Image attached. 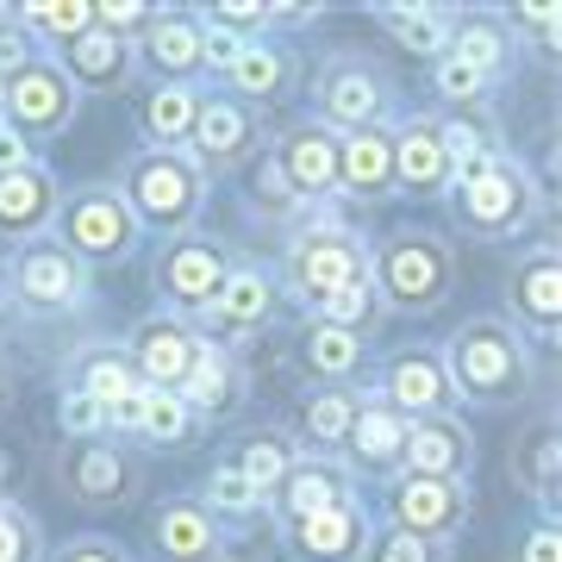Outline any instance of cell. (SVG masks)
Wrapping results in <instances>:
<instances>
[{
  "instance_id": "1",
  "label": "cell",
  "mask_w": 562,
  "mask_h": 562,
  "mask_svg": "<svg viewBox=\"0 0 562 562\" xmlns=\"http://www.w3.org/2000/svg\"><path fill=\"white\" fill-rule=\"evenodd\" d=\"M438 357H443L457 406H475V413H506V406L531 401V387H538V357L501 313L462 319L438 344Z\"/></svg>"
},
{
  "instance_id": "2",
  "label": "cell",
  "mask_w": 562,
  "mask_h": 562,
  "mask_svg": "<svg viewBox=\"0 0 562 562\" xmlns=\"http://www.w3.org/2000/svg\"><path fill=\"white\" fill-rule=\"evenodd\" d=\"M457 244L438 225H387L369 238V281L382 294L387 319H431L457 301Z\"/></svg>"
},
{
  "instance_id": "3",
  "label": "cell",
  "mask_w": 562,
  "mask_h": 562,
  "mask_svg": "<svg viewBox=\"0 0 562 562\" xmlns=\"http://www.w3.org/2000/svg\"><path fill=\"white\" fill-rule=\"evenodd\" d=\"M443 206H450V225H457L462 238H475V244H525L531 238V225L550 213V188L531 176V162L525 157L501 150L494 162H482V169H469V176L450 181Z\"/></svg>"
},
{
  "instance_id": "4",
  "label": "cell",
  "mask_w": 562,
  "mask_h": 562,
  "mask_svg": "<svg viewBox=\"0 0 562 562\" xmlns=\"http://www.w3.org/2000/svg\"><path fill=\"white\" fill-rule=\"evenodd\" d=\"M120 201L132 206V220L144 225V238H181V232H201V213L213 201V181L194 169L188 150H150L138 144L132 157L120 162Z\"/></svg>"
},
{
  "instance_id": "5",
  "label": "cell",
  "mask_w": 562,
  "mask_h": 562,
  "mask_svg": "<svg viewBox=\"0 0 562 562\" xmlns=\"http://www.w3.org/2000/svg\"><path fill=\"white\" fill-rule=\"evenodd\" d=\"M369 276V238H362L357 225H344V220H306L294 238L281 244V262H276V288H281V301H294V306H313L325 301V294H338L344 281H357Z\"/></svg>"
},
{
  "instance_id": "6",
  "label": "cell",
  "mask_w": 562,
  "mask_h": 562,
  "mask_svg": "<svg viewBox=\"0 0 562 562\" xmlns=\"http://www.w3.org/2000/svg\"><path fill=\"white\" fill-rule=\"evenodd\" d=\"M50 238L76 262H88V269H120V262L138 257L144 225L132 220V206L120 201L113 181H76V188H63L57 232Z\"/></svg>"
},
{
  "instance_id": "7",
  "label": "cell",
  "mask_w": 562,
  "mask_h": 562,
  "mask_svg": "<svg viewBox=\"0 0 562 562\" xmlns=\"http://www.w3.org/2000/svg\"><path fill=\"white\" fill-rule=\"evenodd\" d=\"M394 101H401V88L387 76L375 57H357V50H338V57L319 63V76H313V120L325 132H375V125L394 120Z\"/></svg>"
},
{
  "instance_id": "8",
  "label": "cell",
  "mask_w": 562,
  "mask_h": 562,
  "mask_svg": "<svg viewBox=\"0 0 562 562\" xmlns=\"http://www.w3.org/2000/svg\"><path fill=\"white\" fill-rule=\"evenodd\" d=\"M225 276H232V250H225L213 232L162 238L157 257H150V294H157V313H176V319L201 325L206 306L220 301Z\"/></svg>"
},
{
  "instance_id": "9",
  "label": "cell",
  "mask_w": 562,
  "mask_h": 562,
  "mask_svg": "<svg viewBox=\"0 0 562 562\" xmlns=\"http://www.w3.org/2000/svg\"><path fill=\"white\" fill-rule=\"evenodd\" d=\"M7 294H13V306L38 313V319H69L94 301V269L76 262L57 238H38L7 250Z\"/></svg>"
},
{
  "instance_id": "10",
  "label": "cell",
  "mask_w": 562,
  "mask_h": 562,
  "mask_svg": "<svg viewBox=\"0 0 562 562\" xmlns=\"http://www.w3.org/2000/svg\"><path fill=\"white\" fill-rule=\"evenodd\" d=\"M501 319L513 325L531 350H557L562 344V250L550 238L525 244L519 257H513Z\"/></svg>"
},
{
  "instance_id": "11",
  "label": "cell",
  "mask_w": 562,
  "mask_h": 562,
  "mask_svg": "<svg viewBox=\"0 0 562 562\" xmlns=\"http://www.w3.org/2000/svg\"><path fill=\"white\" fill-rule=\"evenodd\" d=\"M469 513H475V487L469 482H438V475H413V469L382 482V525H401L413 538L450 543L462 538Z\"/></svg>"
},
{
  "instance_id": "12",
  "label": "cell",
  "mask_w": 562,
  "mask_h": 562,
  "mask_svg": "<svg viewBox=\"0 0 562 562\" xmlns=\"http://www.w3.org/2000/svg\"><path fill=\"white\" fill-rule=\"evenodd\" d=\"M76 113H81V94L69 88V76L57 69V57L44 50L38 63H25L20 76L7 81V94H0V125H13L25 144H50V138H63L69 125H76Z\"/></svg>"
},
{
  "instance_id": "13",
  "label": "cell",
  "mask_w": 562,
  "mask_h": 562,
  "mask_svg": "<svg viewBox=\"0 0 562 562\" xmlns=\"http://www.w3.org/2000/svg\"><path fill=\"white\" fill-rule=\"evenodd\" d=\"M262 144H269L262 113H250V106H238L232 94H213V88H206L201 120H194V132H188V157H194V169H201L206 181L238 176Z\"/></svg>"
},
{
  "instance_id": "14",
  "label": "cell",
  "mask_w": 562,
  "mask_h": 562,
  "mask_svg": "<svg viewBox=\"0 0 562 562\" xmlns=\"http://www.w3.org/2000/svg\"><path fill=\"white\" fill-rule=\"evenodd\" d=\"M57 482H63V494L81 501V506H125V501H138L144 494V462L132 457L120 438L63 443Z\"/></svg>"
},
{
  "instance_id": "15",
  "label": "cell",
  "mask_w": 562,
  "mask_h": 562,
  "mask_svg": "<svg viewBox=\"0 0 562 562\" xmlns=\"http://www.w3.org/2000/svg\"><path fill=\"white\" fill-rule=\"evenodd\" d=\"M138 76L150 81H206V32L194 7H150L144 32L132 38Z\"/></svg>"
},
{
  "instance_id": "16",
  "label": "cell",
  "mask_w": 562,
  "mask_h": 562,
  "mask_svg": "<svg viewBox=\"0 0 562 562\" xmlns=\"http://www.w3.org/2000/svg\"><path fill=\"white\" fill-rule=\"evenodd\" d=\"M120 344H125V357H132V369H138L144 387L176 394V387L188 382L194 357H201L206 331L188 325V319H176V313H144V319H132V331H125Z\"/></svg>"
},
{
  "instance_id": "17",
  "label": "cell",
  "mask_w": 562,
  "mask_h": 562,
  "mask_svg": "<svg viewBox=\"0 0 562 562\" xmlns=\"http://www.w3.org/2000/svg\"><path fill=\"white\" fill-rule=\"evenodd\" d=\"M375 394H382L401 419H431V413H457L450 375H443L438 344H401L375 362Z\"/></svg>"
},
{
  "instance_id": "18",
  "label": "cell",
  "mask_w": 562,
  "mask_h": 562,
  "mask_svg": "<svg viewBox=\"0 0 562 562\" xmlns=\"http://www.w3.org/2000/svg\"><path fill=\"white\" fill-rule=\"evenodd\" d=\"M338 462L357 475V487L387 482V475L406 469V419L375 394V387L357 394V419H350V431H344V443H338Z\"/></svg>"
},
{
  "instance_id": "19",
  "label": "cell",
  "mask_w": 562,
  "mask_h": 562,
  "mask_svg": "<svg viewBox=\"0 0 562 562\" xmlns=\"http://www.w3.org/2000/svg\"><path fill=\"white\" fill-rule=\"evenodd\" d=\"M281 306H288V301H281L276 276H269L262 262H238V257H232V276H225L220 301L206 306L201 331L238 350V338H257V331H269V325L281 319Z\"/></svg>"
},
{
  "instance_id": "20",
  "label": "cell",
  "mask_w": 562,
  "mask_h": 562,
  "mask_svg": "<svg viewBox=\"0 0 562 562\" xmlns=\"http://www.w3.org/2000/svg\"><path fill=\"white\" fill-rule=\"evenodd\" d=\"M294 88H301V57H294V44H276V38L244 44L238 57L213 76V94H232V101L250 106V113H262V106H288L294 101Z\"/></svg>"
},
{
  "instance_id": "21",
  "label": "cell",
  "mask_w": 562,
  "mask_h": 562,
  "mask_svg": "<svg viewBox=\"0 0 562 562\" xmlns=\"http://www.w3.org/2000/svg\"><path fill=\"white\" fill-rule=\"evenodd\" d=\"M276 538L288 562H362V550L375 538V513H369V501H344L331 513L276 525Z\"/></svg>"
},
{
  "instance_id": "22",
  "label": "cell",
  "mask_w": 562,
  "mask_h": 562,
  "mask_svg": "<svg viewBox=\"0 0 562 562\" xmlns=\"http://www.w3.org/2000/svg\"><path fill=\"white\" fill-rule=\"evenodd\" d=\"M144 531L157 562H225V525L201 506V494H157Z\"/></svg>"
},
{
  "instance_id": "23",
  "label": "cell",
  "mask_w": 562,
  "mask_h": 562,
  "mask_svg": "<svg viewBox=\"0 0 562 562\" xmlns=\"http://www.w3.org/2000/svg\"><path fill=\"white\" fill-rule=\"evenodd\" d=\"M387 132H394V194L443 201L450 181H457V162H450V150L438 138V113H406Z\"/></svg>"
},
{
  "instance_id": "24",
  "label": "cell",
  "mask_w": 562,
  "mask_h": 562,
  "mask_svg": "<svg viewBox=\"0 0 562 562\" xmlns=\"http://www.w3.org/2000/svg\"><path fill=\"white\" fill-rule=\"evenodd\" d=\"M57 206H63V181L50 162H32V169L0 176V244L20 250V244L50 238L57 232Z\"/></svg>"
},
{
  "instance_id": "25",
  "label": "cell",
  "mask_w": 562,
  "mask_h": 562,
  "mask_svg": "<svg viewBox=\"0 0 562 562\" xmlns=\"http://www.w3.org/2000/svg\"><path fill=\"white\" fill-rule=\"evenodd\" d=\"M176 394L194 406L201 425H232L244 413V401H250V369H244V357L232 350V344L206 338L201 357H194V369H188V382H181Z\"/></svg>"
},
{
  "instance_id": "26",
  "label": "cell",
  "mask_w": 562,
  "mask_h": 562,
  "mask_svg": "<svg viewBox=\"0 0 562 562\" xmlns=\"http://www.w3.org/2000/svg\"><path fill=\"white\" fill-rule=\"evenodd\" d=\"M269 150H276L281 176L294 181V194H301L306 206H319L338 194V132H325L313 113L294 125H281L276 138H269Z\"/></svg>"
},
{
  "instance_id": "27",
  "label": "cell",
  "mask_w": 562,
  "mask_h": 562,
  "mask_svg": "<svg viewBox=\"0 0 562 562\" xmlns=\"http://www.w3.org/2000/svg\"><path fill=\"white\" fill-rule=\"evenodd\" d=\"M506 475H513V487H519L538 513L557 519V501H562V425H557V406H543L538 419L513 438Z\"/></svg>"
},
{
  "instance_id": "28",
  "label": "cell",
  "mask_w": 562,
  "mask_h": 562,
  "mask_svg": "<svg viewBox=\"0 0 562 562\" xmlns=\"http://www.w3.org/2000/svg\"><path fill=\"white\" fill-rule=\"evenodd\" d=\"M57 69L69 76L76 94H125L138 81V57H132V38H113L101 25H88L81 38H69L63 50H50Z\"/></svg>"
},
{
  "instance_id": "29",
  "label": "cell",
  "mask_w": 562,
  "mask_h": 562,
  "mask_svg": "<svg viewBox=\"0 0 562 562\" xmlns=\"http://www.w3.org/2000/svg\"><path fill=\"white\" fill-rule=\"evenodd\" d=\"M344 501H362L357 475H350L338 457H301L281 475L276 494H269V519L294 525V519H313V513H331V506H344Z\"/></svg>"
},
{
  "instance_id": "30",
  "label": "cell",
  "mask_w": 562,
  "mask_h": 562,
  "mask_svg": "<svg viewBox=\"0 0 562 562\" xmlns=\"http://www.w3.org/2000/svg\"><path fill=\"white\" fill-rule=\"evenodd\" d=\"M406 469L438 475V482H475V431L462 413L406 419Z\"/></svg>"
},
{
  "instance_id": "31",
  "label": "cell",
  "mask_w": 562,
  "mask_h": 562,
  "mask_svg": "<svg viewBox=\"0 0 562 562\" xmlns=\"http://www.w3.org/2000/svg\"><path fill=\"white\" fill-rule=\"evenodd\" d=\"M443 50L457 63H469L487 88L513 81V69H519V38H513L506 13H494V7H457V25H450Z\"/></svg>"
},
{
  "instance_id": "32",
  "label": "cell",
  "mask_w": 562,
  "mask_h": 562,
  "mask_svg": "<svg viewBox=\"0 0 562 562\" xmlns=\"http://www.w3.org/2000/svg\"><path fill=\"white\" fill-rule=\"evenodd\" d=\"M201 101H206V81H150L138 94V138L150 150H188V132L201 120Z\"/></svg>"
},
{
  "instance_id": "33",
  "label": "cell",
  "mask_w": 562,
  "mask_h": 562,
  "mask_svg": "<svg viewBox=\"0 0 562 562\" xmlns=\"http://www.w3.org/2000/svg\"><path fill=\"white\" fill-rule=\"evenodd\" d=\"M357 394L362 387H306L281 431L294 438L301 457H338L344 431H350V419H357Z\"/></svg>"
},
{
  "instance_id": "34",
  "label": "cell",
  "mask_w": 562,
  "mask_h": 562,
  "mask_svg": "<svg viewBox=\"0 0 562 562\" xmlns=\"http://www.w3.org/2000/svg\"><path fill=\"white\" fill-rule=\"evenodd\" d=\"M338 194L362 206L394 201V132L387 125L338 138Z\"/></svg>"
},
{
  "instance_id": "35",
  "label": "cell",
  "mask_w": 562,
  "mask_h": 562,
  "mask_svg": "<svg viewBox=\"0 0 562 562\" xmlns=\"http://www.w3.org/2000/svg\"><path fill=\"white\" fill-rule=\"evenodd\" d=\"M294 357H301V369H306V382H313V387H362V369H369V338L306 319L301 325V344H294Z\"/></svg>"
},
{
  "instance_id": "36",
  "label": "cell",
  "mask_w": 562,
  "mask_h": 562,
  "mask_svg": "<svg viewBox=\"0 0 562 562\" xmlns=\"http://www.w3.org/2000/svg\"><path fill=\"white\" fill-rule=\"evenodd\" d=\"M63 387L69 394H88V401H101V406H113V401H125V394H138V369H132V357H125V344H81L76 357L63 362Z\"/></svg>"
},
{
  "instance_id": "37",
  "label": "cell",
  "mask_w": 562,
  "mask_h": 562,
  "mask_svg": "<svg viewBox=\"0 0 562 562\" xmlns=\"http://www.w3.org/2000/svg\"><path fill=\"white\" fill-rule=\"evenodd\" d=\"M369 20L382 25L387 38L413 50V57H443L450 44V25H457V7H438V0H406V7H369Z\"/></svg>"
},
{
  "instance_id": "38",
  "label": "cell",
  "mask_w": 562,
  "mask_h": 562,
  "mask_svg": "<svg viewBox=\"0 0 562 562\" xmlns=\"http://www.w3.org/2000/svg\"><path fill=\"white\" fill-rule=\"evenodd\" d=\"M206 425L194 419V406L181 401V394H157V387H144L138 401V425H132V438L144 450H157V457H181V450H194L201 443Z\"/></svg>"
},
{
  "instance_id": "39",
  "label": "cell",
  "mask_w": 562,
  "mask_h": 562,
  "mask_svg": "<svg viewBox=\"0 0 562 562\" xmlns=\"http://www.w3.org/2000/svg\"><path fill=\"white\" fill-rule=\"evenodd\" d=\"M438 138H443V150H450V162H457V176L482 169V162H494L506 150V132H501V120H494V106L438 113Z\"/></svg>"
},
{
  "instance_id": "40",
  "label": "cell",
  "mask_w": 562,
  "mask_h": 562,
  "mask_svg": "<svg viewBox=\"0 0 562 562\" xmlns=\"http://www.w3.org/2000/svg\"><path fill=\"white\" fill-rule=\"evenodd\" d=\"M238 181H244V213H250V220L288 225V220H301V213H306V201L294 194V181L281 176V162H276L269 144H262L257 157L238 169Z\"/></svg>"
},
{
  "instance_id": "41",
  "label": "cell",
  "mask_w": 562,
  "mask_h": 562,
  "mask_svg": "<svg viewBox=\"0 0 562 562\" xmlns=\"http://www.w3.org/2000/svg\"><path fill=\"white\" fill-rule=\"evenodd\" d=\"M201 506L220 525H257L262 513H269V494L250 487V475H244L232 457H220L213 469H206V482H201Z\"/></svg>"
},
{
  "instance_id": "42",
  "label": "cell",
  "mask_w": 562,
  "mask_h": 562,
  "mask_svg": "<svg viewBox=\"0 0 562 562\" xmlns=\"http://www.w3.org/2000/svg\"><path fill=\"white\" fill-rule=\"evenodd\" d=\"M13 20L38 50H63L94 25V0H25V7H13Z\"/></svg>"
},
{
  "instance_id": "43",
  "label": "cell",
  "mask_w": 562,
  "mask_h": 562,
  "mask_svg": "<svg viewBox=\"0 0 562 562\" xmlns=\"http://www.w3.org/2000/svg\"><path fill=\"white\" fill-rule=\"evenodd\" d=\"M306 319L338 325V331H357V338H375V331H382V319H387V306H382V294H375V281L357 276V281H344L338 294H325Z\"/></svg>"
},
{
  "instance_id": "44",
  "label": "cell",
  "mask_w": 562,
  "mask_h": 562,
  "mask_svg": "<svg viewBox=\"0 0 562 562\" xmlns=\"http://www.w3.org/2000/svg\"><path fill=\"white\" fill-rule=\"evenodd\" d=\"M232 462H238L244 475H250V487H262V494H276L281 475L301 462V450H294V438L281 431V425H262V431H250V438L232 450Z\"/></svg>"
},
{
  "instance_id": "45",
  "label": "cell",
  "mask_w": 562,
  "mask_h": 562,
  "mask_svg": "<svg viewBox=\"0 0 562 562\" xmlns=\"http://www.w3.org/2000/svg\"><path fill=\"white\" fill-rule=\"evenodd\" d=\"M431 94L443 101V113H457V106H487L494 101V88H487L469 63H457L450 50L443 57H431Z\"/></svg>"
},
{
  "instance_id": "46",
  "label": "cell",
  "mask_w": 562,
  "mask_h": 562,
  "mask_svg": "<svg viewBox=\"0 0 562 562\" xmlns=\"http://www.w3.org/2000/svg\"><path fill=\"white\" fill-rule=\"evenodd\" d=\"M50 543H44L38 513H25L20 501H0V562H44Z\"/></svg>"
},
{
  "instance_id": "47",
  "label": "cell",
  "mask_w": 562,
  "mask_h": 562,
  "mask_svg": "<svg viewBox=\"0 0 562 562\" xmlns=\"http://www.w3.org/2000/svg\"><path fill=\"white\" fill-rule=\"evenodd\" d=\"M201 13L206 32H225V38H238V44H257L276 32V13L269 7H244V0H220V7H194Z\"/></svg>"
},
{
  "instance_id": "48",
  "label": "cell",
  "mask_w": 562,
  "mask_h": 562,
  "mask_svg": "<svg viewBox=\"0 0 562 562\" xmlns=\"http://www.w3.org/2000/svg\"><path fill=\"white\" fill-rule=\"evenodd\" d=\"M362 562H450V543L413 538V531H401V525H382V519H375V538H369Z\"/></svg>"
},
{
  "instance_id": "49",
  "label": "cell",
  "mask_w": 562,
  "mask_h": 562,
  "mask_svg": "<svg viewBox=\"0 0 562 562\" xmlns=\"http://www.w3.org/2000/svg\"><path fill=\"white\" fill-rule=\"evenodd\" d=\"M57 431H63V443H94V438H106V406L63 387V394H57Z\"/></svg>"
},
{
  "instance_id": "50",
  "label": "cell",
  "mask_w": 562,
  "mask_h": 562,
  "mask_svg": "<svg viewBox=\"0 0 562 562\" xmlns=\"http://www.w3.org/2000/svg\"><path fill=\"white\" fill-rule=\"evenodd\" d=\"M44 562H138V557H132L113 531H76V538L50 543V557Z\"/></svg>"
},
{
  "instance_id": "51",
  "label": "cell",
  "mask_w": 562,
  "mask_h": 562,
  "mask_svg": "<svg viewBox=\"0 0 562 562\" xmlns=\"http://www.w3.org/2000/svg\"><path fill=\"white\" fill-rule=\"evenodd\" d=\"M506 25H513V38H525V32H531V50H538L543 63L557 57V25H562L557 7H513V13H506Z\"/></svg>"
},
{
  "instance_id": "52",
  "label": "cell",
  "mask_w": 562,
  "mask_h": 562,
  "mask_svg": "<svg viewBox=\"0 0 562 562\" xmlns=\"http://www.w3.org/2000/svg\"><path fill=\"white\" fill-rule=\"evenodd\" d=\"M144 20H150V7H144V0H94V25L113 32V38H138Z\"/></svg>"
},
{
  "instance_id": "53",
  "label": "cell",
  "mask_w": 562,
  "mask_h": 562,
  "mask_svg": "<svg viewBox=\"0 0 562 562\" xmlns=\"http://www.w3.org/2000/svg\"><path fill=\"white\" fill-rule=\"evenodd\" d=\"M38 57H44V50L20 32V20H7V25H0V81H13V76L25 69V63H38Z\"/></svg>"
},
{
  "instance_id": "54",
  "label": "cell",
  "mask_w": 562,
  "mask_h": 562,
  "mask_svg": "<svg viewBox=\"0 0 562 562\" xmlns=\"http://www.w3.org/2000/svg\"><path fill=\"white\" fill-rule=\"evenodd\" d=\"M519 562H562V531L550 513H538V525L519 538Z\"/></svg>"
},
{
  "instance_id": "55",
  "label": "cell",
  "mask_w": 562,
  "mask_h": 562,
  "mask_svg": "<svg viewBox=\"0 0 562 562\" xmlns=\"http://www.w3.org/2000/svg\"><path fill=\"white\" fill-rule=\"evenodd\" d=\"M32 162H44L38 144H25L13 125H0V176H13V169H32Z\"/></svg>"
},
{
  "instance_id": "56",
  "label": "cell",
  "mask_w": 562,
  "mask_h": 562,
  "mask_svg": "<svg viewBox=\"0 0 562 562\" xmlns=\"http://www.w3.org/2000/svg\"><path fill=\"white\" fill-rule=\"evenodd\" d=\"M269 13H276V25H319L325 7H281V0H269Z\"/></svg>"
},
{
  "instance_id": "57",
  "label": "cell",
  "mask_w": 562,
  "mask_h": 562,
  "mask_svg": "<svg viewBox=\"0 0 562 562\" xmlns=\"http://www.w3.org/2000/svg\"><path fill=\"white\" fill-rule=\"evenodd\" d=\"M13 387H20L13 382V362L0 357V413H13Z\"/></svg>"
},
{
  "instance_id": "58",
  "label": "cell",
  "mask_w": 562,
  "mask_h": 562,
  "mask_svg": "<svg viewBox=\"0 0 562 562\" xmlns=\"http://www.w3.org/2000/svg\"><path fill=\"white\" fill-rule=\"evenodd\" d=\"M0 487H7V450H0Z\"/></svg>"
},
{
  "instance_id": "59",
  "label": "cell",
  "mask_w": 562,
  "mask_h": 562,
  "mask_svg": "<svg viewBox=\"0 0 562 562\" xmlns=\"http://www.w3.org/2000/svg\"><path fill=\"white\" fill-rule=\"evenodd\" d=\"M0 94H7V81H0Z\"/></svg>"
}]
</instances>
